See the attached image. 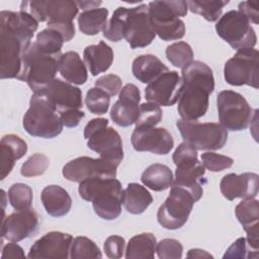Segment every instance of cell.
I'll use <instances>...</instances> for the list:
<instances>
[{"instance_id": "6da1fadb", "label": "cell", "mask_w": 259, "mask_h": 259, "mask_svg": "<svg viewBox=\"0 0 259 259\" xmlns=\"http://www.w3.org/2000/svg\"><path fill=\"white\" fill-rule=\"evenodd\" d=\"M38 21L24 11L0 12V78L18 79L23 56L31 44Z\"/></svg>"}, {"instance_id": "7a4b0ae2", "label": "cell", "mask_w": 259, "mask_h": 259, "mask_svg": "<svg viewBox=\"0 0 259 259\" xmlns=\"http://www.w3.org/2000/svg\"><path fill=\"white\" fill-rule=\"evenodd\" d=\"M183 88L177 110L181 119L194 121L202 117L208 108V97L214 89L211 69L200 61H192L182 68Z\"/></svg>"}, {"instance_id": "3957f363", "label": "cell", "mask_w": 259, "mask_h": 259, "mask_svg": "<svg viewBox=\"0 0 259 259\" xmlns=\"http://www.w3.org/2000/svg\"><path fill=\"white\" fill-rule=\"evenodd\" d=\"M80 196L92 202L94 212L103 220L112 221L121 213L123 189L116 178L93 177L79 184Z\"/></svg>"}, {"instance_id": "277c9868", "label": "cell", "mask_w": 259, "mask_h": 259, "mask_svg": "<svg viewBox=\"0 0 259 259\" xmlns=\"http://www.w3.org/2000/svg\"><path fill=\"white\" fill-rule=\"evenodd\" d=\"M148 9L154 31L162 40H176L184 36L185 24L180 17L187 14L186 1H152Z\"/></svg>"}, {"instance_id": "5b68a950", "label": "cell", "mask_w": 259, "mask_h": 259, "mask_svg": "<svg viewBox=\"0 0 259 259\" xmlns=\"http://www.w3.org/2000/svg\"><path fill=\"white\" fill-rule=\"evenodd\" d=\"M60 58L41 52L35 41L31 42L23 56L18 79L26 82L33 93L42 91L56 79Z\"/></svg>"}, {"instance_id": "8992f818", "label": "cell", "mask_w": 259, "mask_h": 259, "mask_svg": "<svg viewBox=\"0 0 259 259\" xmlns=\"http://www.w3.org/2000/svg\"><path fill=\"white\" fill-rule=\"evenodd\" d=\"M23 127L32 137L53 139L63 131V122L56 108L39 93H33L23 120Z\"/></svg>"}, {"instance_id": "52a82bcc", "label": "cell", "mask_w": 259, "mask_h": 259, "mask_svg": "<svg viewBox=\"0 0 259 259\" xmlns=\"http://www.w3.org/2000/svg\"><path fill=\"white\" fill-rule=\"evenodd\" d=\"M172 159L176 165L173 184L189 190L195 200L198 201L202 196V185L206 180L203 178L205 168L197 159V150L190 144L183 142L174 151Z\"/></svg>"}, {"instance_id": "ba28073f", "label": "cell", "mask_w": 259, "mask_h": 259, "mask_svg": "<svg viewBox=\"0 0 259 259\" xmlns=\"http://www.w3.org/2000/svg\"><path fill=\"white\" fill-rule=\"evenodd\" d=\"M217 106L220 123L227 131L233 132L247 128L258 112L257 109L253 112L246 98L233 90L221 91L218 94Z\"/></svg>"}, {"instance_id": "9c48e42d", "label": "cell", "mask_w": 259, "mask_h": 259, "mask_svg": "<svg viewBox=\"0 0 259 259\" xmlns=\"http://www.w3.org/2000/svg\"><path fill=\"white\" fill-rule=\"evenodd\" d=\"M176 125L184 142L197 151L222 149L228 140V131L219 122H198L178 119Z\"/></svg>"}, {"instance_id": "30bf717a", "label": "cell", "mask_w": 259, "mask_h": 259, "mask_svg": "<svg viewBox=\"0 0 259 259\" xmlns=\"http://www.w3.org/2000/svg\"><path fill=\"white\" fill-rule=\"evenodd\" d=\"M196 202L189 190L172 184L170 193L157 211L158 223L167 230L182 228Z\"/></svg>"}, {"instance_id": "8fae6325", "label": "cell", "mask_w": 259, "mask_h": 259, "mask_svg": "<svg viewBox=\"0 0 259 259\" xmlns=\"http://www.w3.org/2000/svg\"><path fill=\"white\" fill-rule=\"evenodd\" d=\"M215 30L220 37L237 51L254 48L257 42L251 22L238 10H230L221 16L215 23Z\"/></svg>"}, {"instance_id": "7c38bea8", "label": "cell", "mask_w": 259, "mask_h": 259, "mask_svg": "<svg viewBox=\"0 0 259 259\" xmlns=\"http://www.w3.org/2000/svg\"><path fill=\"white\" fill-rule=\"evenodd\" d=\"M259 53L256 49H242L228 60L224 67V77L233 86L248 85L255 89L259 87L258 78Z\"/></svg>"}, {"instance_id": "4fadbf2b", "label": "cell", "mask_w": 259, "mask_h": 259, "mask_svg": "<svg viewBox=\"0 0 259 259\" xmlns=\"http://www.w3.org/2000/svg\"><path fill=\"white\" fill-rule=\"evenodd\" d=\"M123 18L124 38L132 49L145 48L154 40L156 33L151 23L148 5L124 7Z\"/></svg>"}, {"instance_id": "5bb4252c", "label": "cell", "mask_w": 259, "mask_h": 259, "mask_svg": "<svg viewBox=\"0 0 259 259\" xmlns=\"http://www.w3.org/2000/svg\"><path fill=\"white\" fill-rule=\"evenodd\" d=\"M78 6L70 0L22 1L20 11L29 13L38 22H71L78 14Z\"/></svg>"}, {"instance_id": "9a60e30c", "label": "cell", "mask_w": 259, "mask_h": 259, "mask_svg": "<svg viewBox=\"0 0 259 259\" xmlns=\"http://www.w3.org/2000/svg\"><path fill=\"white\" fill-rule=\"evenodd\" d=\"M116 169V165L100 157L94 159L82 156L68 162L63 167L62 174L67 180L80 183L83 180L93 177L115 178Z\"/></svg>"}, {"instance_id": "2e32d148", "label": "cell", "mask_w": 259, "mask_h": 259, "mask_svg": "<svg viewBox=\"0 0 259 259\" xmlns=\"http://www.w3.org/2000/svg\"><path fill=\"white\" fill-rule=\"evenodd\" d=\"M183 80L176 71H167L148 84L145 97L159 106L174 105L182 92Z\"/></svg>"}, {"instance_id": "e0dca14e", "label": "cell", "mask_w": 259, "mask_h": 259, "mask_svg": "<svg viewBox=\"0 0 259 259\" xmlns=\"http://www.w3.org/2000/svg\"><path fill=\"white\" fill-rule=\"evenodd\" d=\"M133 148L138 152H150L157 155L168 154L174 146L171 134L164 127H136L132 134Z\"/></svg>"}, {"instance_id": "ac0fdd59", "label": "cell", "mask_w": 259, "mask_h": 259, "mask_svg": "<svg viewBox=\"0 0 259 259\" xmlns=\"http://www.w3.org/2000/svg\"><path fill=\"white\" fill-rule=\"evenodd\" d=\"M73 237L62 232H50L36 240L29 249L28 258L67 259L70 258Z\"/></svg>"}, {"instance_id": "d6986e66", "label": "cell", "mask_w": 259, "mask_h": 259, "mask_svg": "<svg viewBox=\"0 0 259 259\" xmlns=\"http://www.w3.org/2000/svg\"><path fill=\"white\" fill-rule=\"evenodd\" d=\"M87 147L117 167L123 159L122 141L113 127L105 126L96 131L87 139Z\"/></svg>"}, {"instance_id": "ffe728a7", "label": "cell", "mask_w": 259, "mask_h": 259, "mask_svg": "<svg viewBox=\"0 0 259 259\" xmlns=\"http://www.w3.org/2000/svg\"><path fill=\"white\" fill-rule=\"evenodd\" d=\"M50 103L56 108L58 113L82 108V91L73 84L59 78L54 79L42 91Z\"/></svg>"}, {"instance_id": "44dd1931", "label": "cell", "mask_w": 259, "mask_h": 259, "mask_svg": "<svg viewBox=\"0 0 259 259\" xmlns=\"http://www.w3.org/2000/svg\"><path fill=\"white\" fill-rule=\"evenodd\" d=\"M140 101V89L132 83L124 85L118 94V100L115 101L110 110V117L113 122L122 127L136 123L139 116Z\"/></svg>"}, {"instance_id": "7402d4cb", "label": "cell", "mask_w": 259, "mask_h": 259, "mask_svg": "<svg viewBox=\"0 0 259 259\" xmlns=\"http://www.w3.org/2000/svg\"><path fill=\"white\" fill-rule=\"evenodd\" d=\"M38 228V215L30 207L16 210L6 217L1 226L2 238L10 242H19L33 235Z\"/></svg>"}, {"instance_id": "603a6c76", "label": "cell", "mask_w": 259, "mask_h": 259, "mask_svg": "<svg viewBox=\"0 0 259 259\" xmlns=\"http://www.w3.org/2000/svg\"><path fill=\"white\" fill-rule=\"evenodd\" d=\"M259 176L256 173L246 172L240 175L229 173L220 183V189L224 197L229 200L235 198H255L258 194Z\"/></svg>"}, {"instance_id": "cb8c5ba5", "label": "cell", "mask_w": 259, "mask_h": 259, "mask_svg": "<svg viewBox=\"0 0 259 259\" xmlns=\"http://www.w3.org/2000/svg\"><path fill=\"white\" fill-rule=\"evenodd\" d=\"M235 214L247 233V242L259 250V201L256 198H245L240 201Z\"/></svg>"}, {"instance_id": "d4e9b609", "label": "cell", "mask_w": 259, "mask_h": 259, "mask_svg": "<svg viewBox=\"0 0 259 259\" xmlns=\"http://www.w3.org/2000/svg\"><path fill=\"white\" fill-rule=\"evenodd\" d=\"M1 151V180L13 169L15 161L22 158L27 152V144L16 135L9 134L2 137L0 142Z\"/></svg>"}, {"instance_id": "484cf974", "label": "cell", "mask_w": 259, "mask_h": 259, "mask_svg": "<svg viewBox=\"0 0 259 259\" xmlns=\"http://www.w3.org/2000/svg\"><path fill=\"white\" fill-rule=\"evenodd\" d=\"M46 211L55 218L66 215L72 207V198L68 191L60 185H48L40 194Z\"/></svg>"}, {"instance_id": "4316f807", "label": "cell", "mask_w": 259, "mask_h": 259, "mask_svg": "<svg viewBox=\"0 0 259 259\" xmlns=\"http://www.w3.org/2000/svg\"><path fill=\"white\" fill-rule=\"evenodd\" d=\"M113 51L104 41L90 45L84 49L83 62L92 76L106 72L113 62Z\"/></svg>"}, {"instance_id": "83f0119b", "label": "cell", "mask_w": 259, "mask_h": 259, "mask_svg": "<svg viewBox=\"0 0 259 259\" xmlns=\"http://www.w3.org/2000/svg\"><path fill=\"white\" fill-rule=\"evenodd\" d=\"M59 72L67 82L75 85L84 84L88 78L84 62L74 51L62 54L59 60Z\"/></svg>"}, {"instance_id": "f1b7e54d", "label": "cell", "mask_w": 259, "mask_h": 259, "mask_svg": "<svg viewBox=\"0 0 259 259\" xmlns=\"http://www.w3.org/2000/svg\"><path fill=\"white\" fill-rule=\"evenodd\" d=\"M169 71L162 61L151 54L137 57L132 65V72L136 79L142 83H151L163 73Z\"/></svg>"}, {"instance_id": "f546056e", "label": "cell", "mask_w": 259, "mask_h": 259, "mask_svg": "<svg viewBox=\"0 0 259 259\" xmlns=\"http://www.w3.org/2000/svg\"><path fill=\"white\" fill-rule=\"evenodd\" d=\"M153 202L149 190L138 183H130L123 190L122 203L125 209L132 214L143 213Z\"/></svg>"}, {"instance_id": "4dcf8cb0", "label": "cell", "mask_w": 259, "mask_h": 259, "mask_svg": "<svg viewBox=\"0 0 259 259\" xmlns=\"http://www.w3.org/2000/svg\"><path fill=\"white\" fill-rule=\"evenodd\" d=\"M141 180L144 185L154 191H163L172 186L174 177L171 169L160 163L150 165L143 172Z\"/></svg>"}, {"instance_id": "1f68e13d", "label": "cell", "mask_w": 259, "mask_h": 259, "mask_svg": "<svg viewBox=\"0 0 259 259\" xmlns=\"http://www.w3.org/2000/svg\"><path fill=\"white\" fill-rule=\"evenodd\" d=\"M157 247L156 237L152 233H142L131 238L125 250L126 259H154Z\"/></svg>"}, {"instance_id": "d6a6232c", "label": "cell", "mask_w": 259, "mask_h": 259, "mask_svg": "<svg viewBox=\"0 0 259 259\" xmlns=\"http://www.w3.org/2000/svg\"><path fill=\"white\" fill-rule=\"evenodd\" d=\"M108 10L95 8L83 11L78 16L79 29L86 35H95L105 28L107 24Z\"/></svg>"}, {"instance_id": "836d02e7", "label": "cell", "mask_w": 259, "mask_h": 259, "mask_svg": "<svg viewBox=\"0 0 259 259\" xmlns=\"http://www.w3.org/2000/svg\"><path fill=\"white\" fill-rule=\"evenodd\" d=\"M188 9L196 14L201 15L207 21H217L222 15L223 8L229 3V1H204L194 0L186 1Z\"/></svg>"}, {"instance_id": "e575fe53", "label": "cell", "mask_w": 259, "mask_h": 259, "mask_svg": "<svg viewBox=\"0 0 259 259\" xmlns=\"http://www.w3.org/2000/svg\"><path fill=\"white\" fill-rule=\"evenodd\" d=\"M64 41L63 36L58 31L47 27L37 33L35 44L41 52L51 56L61 57Z\"/></svg>"}, {"instance_id": "d590c367", "label": "cell", "mask_w": 259, "mask_h": 259, "mask_svg": "<svg viewBox=\"0 0 259 259\" xmlns=\"http://www.w3.org/2000/svg\"><path fill=\"white\" fill-rule=\"evenodd\" d=\"M33 198L32 189L24 183H14L8 190V199L15 210L28 209Z\"/></svg>"}, {"instance_id": "8d00e7d4", "label": "cell", "mask_w": 259, "mask_h": 259, "mask_svg": "<svg viewBox=\"0 0 259 259\" xmlns=\"http://www.w3.org/2000/svg\"><path fill=\"white\" fill-rule=\"evenodd\" d=\"M166 57L176 68H184L193 61V51L185 41H177L167 47Z\"/></svg>"}, {"instance_id": "74e56055", "label": "cell", "mask_w": 259, "mask_h": 259, "mask_svg": "<svg viewBox=\"0 0 259 259\" xmlns=\"http://www.w3.org/2000/svg\"><path fill=\"white\" fill-rule=\"evenodd\" d=\"M102 253L99 247L89 238L79 236L74 238L70 258L72 259H87V258H101Z\"/></svg>"}, {"instance_id": "f35d334b", "label": "cell", "mask_w": 259, "mask_h": 259, "mask_svg": "<svg viewBox=\"0 0 259 259\" xmlns=\"http://www.w3.org/2000/svg\"><path fill=\"white\" fill-rule=\"evenodd\" d=\"M85 104L88 110L94 114L102 115L107 112L110 104V96L100 88H90L85 96Z\"/></svg>"}, {"instance_id": "ab89813d", "label": "cell", "mask_w": 259, "mask_h": 259, "mask_svg": "<svg viewBox=\"0 0 259 259\" xmlns=\"http://www.w3.org/2000/svg\"><path fill=\"white\" fill-rule=\"evenodd\" d=\"M163 117L161 107L154 102H145L140 105L139 116L136 121V127L156 126Z\"/></svg>"}, {"instance_id": "60d3db41", "label": "cell", "mask_w": 259, "mask_h": 259, "mask_svg": "<svg viewBox=\"0 0 259 259\" xmlns=\"http://www.w3.org/2000/svg\"><path fill=\"white\" fill-rule=\"evenodd\" d=\"M124 7H118L114 10L111 18L103 29V36L111 41H119L124 38Z\"/></svg>"}, {"instance_id": "b9f144b4", "label": "cell", "mask_w": 259, "mask_h": 259, "mask_svg": "<svg viewBox=\"0 0 259 259\" xmlns=\"http://www.w3.org/2000/svg\"><path fill=\"white\" fill-rule=\"evenodd\" d=\"M50 166L49 158L41 153L30 156L21 166L20 173L24 177H35L42 175Z\"/></svg>"}, {"instance_id": "7bdbcfd3", "label": "cell", "mask_w": 259, "mask_h": 259, "mask_svg": "<svg viewBox=\"0 0 259 259\" xmlns=\"http://www.w3.org/2000/svg\"><path fill=\"white\" fill-rule=\"evenodd\" d=\"M258 249H254L247 242L246 238H239L226 251L224 259L233 258H258Z\"/></svg>"}, {"instance_id": "ee69618b", "label": "cell", "mask_w": 259, "mask_h": 259, "mask_svg": "<svg viewBox=\"0 0 259 259\" xmlns=\"http://www.w3.org/2000/svg\"><path fill=\"white\" fill-rule=\"evenodd\" d=\"M201 161L204 168L211 172H220L228 169L234 163V160L231 157L217 154L211 151L201 154Z\"/></svg>"}, {"instance_id": "f6af8a7d", "label": "cell", "mask_w": 259, "mask_h": 259, "mask_svg": "<svg viewBox=\"0 0 259 259\" xmlns=\"http://www.w3.org/2000/svg\"><path fill=\"white\" fill-rule=\"evenodd\" d=\"M156 252L160 259H180L183 253V246L178 240L167 238L157 243Z\"/></svg>"}, {"instance_id": "bcb514c9", "label": "cell", "mask_w": 259, "mask_h": 259, "mask_svg": "<svg viewBox=\"0 0 259 259\" xmlns=\"http://www.w3.org/2000/svg\"><path fill=\"white\" fill-rule=\"evenodd\" d=\"M95 87L105 91L109 96H115L122 88V81L117 75L106 74L95 81Z\"/></svg>"}, {"instance_id": "7dc6e473", "label": "cell", "mask_w": 259, "mask_h": 259, "mask_svg": "<svg viewBox=\"0 0 259 259\" xmlns=\"http://www.w3.org/2000/svg\"><path fill=\"white\" fill-rule=\"evenodd\" d=\"M103 249L108 258L119 259L125 251V240L120 236H109L103 244Z\"/></svg>"}, {"instance_id": "c3c4849f", "label": "cell", "mask_w": 259, "mask_h": 259, "mask_svg": "<svg viewBox=\"0 0 259 259\" xmlns=\"http://www.w3.org/2000/svg\"><path fill=\"white\" fill-rule=\"evenodd\" d=\"M48 28L58 31L65 41L71 40L75 36V26L73 21L71 22H48Z\"/></svg>"}, {"instance_id": "681fc988", "label": "cell", "mask_w": 259, "mask_h": 259, "mask_svg": "<svg viewBox=\"0 0 259 259\" xmlns=\"http://www.w3.org/2000/svg\"><path fill=\"white\" fill-rule=\"evenodd\" d=\"M63 124L67 127H75L84 118L85 113L81 109H71L59 113Z\"/></svg>"}, {"instance_id": "f907efd6", "label": "cell", "mask_w": 259, "mask_h": 259, "mask_svg": "<svg viewBox=\"0 0 259 259\" xmlns=\"http://www.w3.org/2000/svg\"><path fill=\"white\" fill-rule=\"evenodd\" d=\"M242 14H244L250 22L254 24L259 23V12H258V2L244 1L239 3V10Z\"/></svg>"}, {"instance_id": "816d5d0a", "label": "cell", "mask_w": 259, "mask_h": 259, "mask_svg": "<svg viewBox=\"0 0 259 259\" xmlns=\"http://www.w3.org/2000/svg\"><path fill=\"white\" fill-rule=\"evenodd\" d=\"M24 259L25 254L23 249L16 242L6 244L2 249L1 259Z\"/></svg>"}, {"instance_id": "f5cc1de1", "label": "cell", "mask_w": 259, "mask_h": 259, "mask_svg": "<svg viewBox=\"0 0 259 259\" xmlns=\"http://www.w3.org/2000/svg\"><path fill=\"white\" fill-rule=\"evenodd\" d=\"M105 126H108V120L106 118L98 117V118L91 119L84 127V138L87 140L96 131Z\"/></svg>"}, {"instance_id": "db71d44e", "label": "cell", "mask_w": 259, "mask_h": 259, "mask_svg": "<svg viewBox=\"0 0 259 259\" xmlns=\"http://www.w3.org/2000/svg\"><path fill=\"white\" fill-rule=\"evenodd\" d=\"M187 258H213L212 255H210L208 252L201 250V249H190L187 254Z\"/></svg>"}, {"instance_id": "11a10c76", "label": "cell", "mask_w": 259, "mask_h": 259, "mask_svg": "<svg viewBox=\"0 0 259 259\" xmlns=\"http://www.w3.org/2000/svg\"><path fill=\"white\" fill-rule=\"evenodd\" d=\"M76 3H77L78 8H81L84 11L90 10V9H95L101 4L100 1H98V2L97 1H77Z\"/></svg>"}]
</instances>
